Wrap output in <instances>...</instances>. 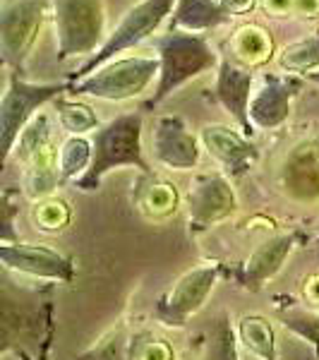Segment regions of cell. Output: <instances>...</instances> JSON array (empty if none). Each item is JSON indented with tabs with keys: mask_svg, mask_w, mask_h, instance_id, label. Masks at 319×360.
<instances>
[{
	"mask_svg": "<svg viewBox=\"0 0 319 360\" xmlns=\"http://www.w3.org/2000/svg\"><path fill=\"white\" fill-rule=\"evenodd\" d=\"M32 219L37 229L44 231V233H60L72 221V212H70L67 202L60 200V197H46V200H39L34 205Z\"/></svg>",
	"mask_w": 319,
	"mask_h": 360,
	"instance_id": "obj_28",
	"label": "cell"
},
{
	"mask_svg": "<svg viewBox=\"0 0 319 360\" xmlns=\"http://www.w3.org/2000/svg\"><path fill=\"white\" fill-rule=\"evenodd\" d=\"M223 5V10L230 17H240V15H250L259 8V0H219Z\"/></svg>",
	"mask_w": 319,
	"mask_h": 360,
	"instance_id": "obj_32",
	"label": "cell"
},
{
	"mask_svg": "<svg viewBox=\"0 0 319 360\" xmlns=\"http://www.w3.org/2000/svg\"><path fill=\"white\" fill-rule=\"evenodd\" d=\"M156 58L161 63L159 82L154 94L144 101V111H154L156 106L166 101L171 94H176L181 86L193 79L202 77L204 72L219 70L221 56L216 53L204 34H190L181 29H168L166 34L154 39Z\"/></svg>",
	"mask_w": 319,
	"mask_h": 360,
	"instance_id": "obj_1",
	"label": "cell"
},
{
	"mask_svg": "<svg viewBox=\"0 0 319 360\" xmlns=\"http://www.w3.org/2000/svg\"><path fill=\"white\" fill-rule=\"evenodd\" d=\"M20 190L3 188V195H0V243H20L15 233V219L20 217Z\"/></svg>",
	"mask_w": 319,
	"mask_h": 360,
	"instance_id": "obj_30",
	"label": "cell"
},
{
	"mask_svg": "<svg viewBox=\"0 0 319 360\" xmlns=\"http://www.w3.org/2000/svg\"><path fill=\"white\" fill-rule=\"evenodd\" d=\"M190 236H200L237 212V195L226 173H200L185 195Z\"/></svg>",
	"mask_w": 319,
	"mask_h": 360,
	"instance_id": "obj_11",
	"label": "cell"
},
{
	"mask_svg": "<svg viewBox=\"0 0 319 360\" xmlns=\"http://www.w3.org/2000/svg\"><path fill=\"white\" fill-rule=\"evenodd\" d=\"M264 13L269 17H288L293 15V0H259Z\"/></svg>",
	"mask_w": 319,
	"mask_h": 360,
	"instance_id": "obj_34",
	"label": "cell"
},
{
	"mask_svg": "<svg viewBox=\"0 0 319 360\" xmlns=\"http://www.w3.org/2000/svg\"><path fill=\"white\" fill-rule=\"evenodd\" d=\"M58 60L94 56L106 44V0H51Z\"/></svg>",
	"mask_w": 319,
	"mask_h": 360,
	"instance_id": "obj_5",
	"label": "cell"
},
{
	"mask_svg": "<svg viewBox=\"0 0 319 360\" xmlns=\"http://www.w3.org/2000/svg\"><path fill=\"white\" fill-rule=\"evenodd\" d=\"M130 360H176V351L166 339L152 334L149 329H139L132 334L130 348H127Z\"/></svg>",
	"mask_w": 319,
	"mask_h": 360,
	"instance_id": "obj_29",
	"label": "cell"
},
{
	"mask_svg": "<svg viewBox=\"0 0 319 360\" xmlns=\"http://www.w3.org/2000/svg\"><path fill=\"white\" fill-rule=\"evenodd\" d=\"M142 130V111L120 113L108 123L98 125V130H94V137H91L94 159H91L89 171L79 180H74V188L79 193H94L101 188V180L115 168H137L139 173H154L149 161L144 159Z\"/></svg>",
	"mask_w": 319,
	"mask_h": 360,
	"instance_id": "obj_2",
	"label": "cell"
},
{
	"mask_svg": "<svg viewBox=\"0 0 319 360\" xmlns=\"http://www.w3.org/2000/svg\"><path fill=\"white\" fill-rule=\"evenodd\" d=\"M91 159H94V144L84 135H70L60 142V152H58V166H60L63 183L70 180H79L89 171Z\"/></svg>",
	"mask_w": 319,
	"mask_h": 360,
	"instance_id": "obj_25",
	"label": "cell"
},
{
	"mask_svg": "<svg viewBox=\"0 0 319 360\" xmlns=\"http://www.w3.org/2000/svg\"><path fill=\"white\" fill-rule=\"evenodd\" d=\"M118 336H120V329H111L106 336L96 341L89 351L79 353L74 360H118Z\"/></svg>",
	"mask_w": 319,
	"mask_h": 360,
	"instance_id": "obj_31",
	"label": "cell"
},
{
	"mask_svg": "<svg viewBox=\"0 0 319 360\" xmlns=\"http://www.w3.org/2000/svg\"><path fill=\"white\" fill-rule=\"evenodd\" d=\"M176 3L178 0H137V3L123 15V20L113 27L106 44H103L91 58H86L74 72H70L67 79L70 82H79V79L89 77L91 72H96L101 65L115 60L118 53H125V51L135 49V46H139L142 41L152 39L161 29V25H164L166 20H171Z\"/></svg>",
	"mask_w": 319,
	"mask_h": 360,
	"instance_id": "obj_4",
	"label": "cell"
},
{
	"mask_svg": "<svg viewBox=\"0 0 319 360\" xmlns=\"http://www.w3.org/2000/svg\"><path fill=\"white\" fill-rule=\"evenodd\" d=\"M53 135V118L41 111L25 127L15 144L13 156H17V161L25 166V193L34 202L53 197L56 188L63 183L60 166H58L60 149L56 147Z\"/></svg>",
	"mask_w": 319,
	"mask_h": 360,
	"instance_id": "obj_6",
	"label": "cell"
},
{
	"mask_svg": "<svg viewBox=\"0 0 319 360\" xmlns=\"http://www.w3.org/2000/svg\"><path fill=\"white\" fill-rule=\"evenodd\" d=\"M51 15V0H3L0 5V53L13 72L25 75L27 60Z\"/></svg>",
	"mask_w": 319,
	"mask_h": 360,
	"instance_id": "obj_9",
	"label": "cell"
},
{
	"mask_svg": "<svg viewBox=\"0 0 319 360\" xmlns=\"http://www.w3.org/2000/svg\"><path fill=\"white\" fill-rule=\"evenodd\" d=\"M53 111L58 118V125L67 132V135H86L91 130H98V115L89 103L79 101V98H67L65 94L58 96L53 101Z\"/></svg>",
	"mask_w": 319,
	"mask_h": 360,
	"instance_id": "obj_26",
	"label": "cell"
},
{
	"mask_svg": "<svg viewBox=\"0 0 319 360\" xmlns=\"http://www.w3.org/2000/svg\"><path fill=\"white\" fill-rule=\"evenodd\" d=\"M237 341L245 348L247 353H252L259 360H281L278 358V348H276V332L274 324L269 322L264 315H242L235 324Z\"/></svg>",
	"mask_w": 319,
	"mask_h": 360,
	"instance_id": "obj_22",
	"label": "cell"
},
{
	"mask_svg": "<svg viewBox=\"0 0 319 360\" xmlns=\"http://www.w3.org/2000/svg\"><path fill=\"white\" fill-rule=\"evenodd\" d=\"M202 147L228 178H242L257 166L259 149L240 127L209 123L200 130Z\"/></svg>",
	"mask_w": 319,
	"mask_h": 360,
	"instance_id": "obj_17",
	"label": "cell"
},
{
	"mask_svg": "<svg viewBox=\"0 0 319 360\" xmlns=\"http://www.w3.org/2000/svg\"><path fill=\"white\" fill-rule=\"evenodd\" d=\"M293 15L300 20H319V0H293Z\"/></svg>",
	"mask_w": 319,
	"mask_h": 360,
	"instance_id": "obj_33",
	"label": "cell"
},
{
	"mask_svg": "<svg viewBox=\"0 0 319 360\" xmlns=\"http://www.w3.org/2000/svg\"><path fill=\"white\" fill-rule=\"evenodd\" d=\"M67 91V84H34L27 82L20 72H8V89L0 101V149L3 164L13 159L15 144L25 127L44 111L46 103H53Z\"/></svg>",
	"mask_w": 319,
	"mask_h": 360,
	"instance_id": "obj_8",
	"label": "cell"
},
{
	"mask_svg": "<svg viewBox=\"0 0 319 360\" xmlns=\"http://www.w3.org/2000/svg\"><path fill=\"white\" fill-rule=\"evenodd\" d=\"M254 70H247L230 60L228 56H221L216 70V82H214V101L223 108L237 127L247 137L254 132L250 123V101H252V84H254Z\"/></svg>",
	"mask_w": 319,
	"mask_h": 360,
	"instance_id": "obj_18",
	"label": "cell"
},
{
	"mask_svg": "<svg viewBox=\"0 0 319 360\" xmlns=\"http://www.w3.org/2000/svg\"><path fill=\"white\" fill-rule=\"evenodd\" d=\"M228 49H230V53H226V56L247 70L262 68L269 60H276L274 39H271V34L259 25L237 27L233 32V37L228 39Z\"/></svg>",
	"mask_w": 319,
	"mask_h": 360,
	"instance_id": "obj_20",
	"label": "cell"
},
{
	"mask_svg": "<svg viewBox=\"0 0 319 360\" xmlns=\"http://www.w3.org/2000/svg\"><path fill=\"white\" fill-rule=\"evenodd\" d=\"M233 20L219 0H178L168 29H181L190 34H204L209 29L223 27Z\"/></svg>",
	"mask_w": 319,
	"mask_h": 360,
	"instance_id": "obj_21",
	"label": "cell"
},
{
	"mask_svg": "<svg viewBox=\"0 0 319 360\" xmlns=\"http://www.w3.org/2000/svg\"><path fill=\"white\" fill-rule=\"evenodd\" d=\"M15 356L20 358V360H37V358L32 356V353H29V351H25V348H20V351H15Z\"/></svg>",
	"mask_w": 319,
	"mask_h": 360,
	"instance_id": "obj_36",
	"label": "cell"
},
{
	"mask_svg": "<svg viewBox=\"0 0 319 360\" xmlns=\"http://www.w3.org/2000/svg\"><path fill=\"white\" fill-rule=\"evenodd\" d=\"M278 319L286 329L305 339L307 344L315 348V356L319 358V315L307 307L300 305H286L278 307Z\"/></svg>",
	"mask_w": 319,
	"mask_h": 360,
	"instance_id": "obj_27",
	"label": "cell"
},
{
	"mask_svg": "<svg viewBox=\"0 0 319 360\" xmlns=\"http://www.w3.org/2000/svg\"><path fill=\"white\" fill-rule=\"evenodd\" d=\"M276 65L281 72L295 75V77H307V75L319 70V29L315 34L298 41L283 46L276 53Z\"/></svg>",
	"mask_w": 319,
	"mask_h": 360,
	"instance_id": "obj_24",
	"label": "cell"
},
{
	"mask_svg": "<svg viewBox=\"0 0 319 360\" xmlns=\"http://www.w3.org/2000/svg\"><path fill=\"white\" fill-rule=\"evenodd\" d=\"M202 139L181 115H159L152 130L154 161L171 171H193L202 159Z\"/></svg>",
	"mask_w": 319,
	"mask_h": 360,
	"instance_id": "obj_16",
	"label": "cell"
},
{
	"mask_svg": "<svg viewBox=\"0 0 319 360\" xmlns=\"http://www.w3.org/2000/svg\"><path fill=\"white\" fill-rule=\"evenodd\" d=\"M307 82H312V84H317L319 86V70H317V72H312V75H307Z\"/></svg>",
	"mask_w": 319,
	"mask_h": 360,
	"instance_id": "obj_37",
	"label": "cell"
},
{
	"mask_svg": "<svg viewBox=\"0 0 319 360\" xmlns=\"http://www.w3.org/2000/svg\"><path fill=\"white\" fill-rule=\"evenodd\" d=\"M305 298L310 300L312 305L319 307V271L312 274L310 278H305Z\"/></svg>",
	"mask_w": 319,
	"mask_h": 360,
	"instance_id": "obj_35",
	"label": "cell"
},
{
	"mask_svg": "<svg viewBox=\"0 0 319 360\" xmlns=\"http://www.w3.org/2000/svg\"><path fill=\"white\" fill-rule=\"evenodd\" d=\"M3 348L0 353L8 356L20 348V341H32L41 346L39 360L48 358L51 344L56 334L53 319V300L51 288H34V291H20V298L13 300V295L3 288Z\"/></svg>",
	"mask_w": 319,
	"mask_h": 360,
	"instance_id": "obj_3",
	"label": "cell"
},
{
	"mask_svg": "<svg viewBox=\"0 0 319 360\" xmlns=\"http://www.w3.org/2000/svg\"><path fill=\"white\" fill-rule=\"evenodd\" d=\"M202 339L204 341H202L200 360H240L237 356L240 341L228 312H219L216 317H211Z\"/></svg>",
	"mask_w": 319,
	"mask_h": 360,
	"instance_id": "obj_23",
	"label": "cell"
},
{
	"mask_svg": "<svg viewBox=\"0 0 319 360\" xmlns=\"http://www.w3.org/2000/svg\"><path fill=\"white\" fill-rule=\"evenodd\" d=\"M221 274V264H200L195 269H188L166 293L159 295L154 305V319L164 327L183 329L190 317H195L204 307Z\"/></svg>",
	"mask_w": 319,
	"mask_h": 360,
	"instance_id": "obj_10",
	"label": "cell"
},
{
	"mask_svg": "<svg viewBox=\"0 0 319 360\" xmlns=\"http://www.w3.org/2000/svg\"><path fill=\"white\" fill-rule=\"evenodd\" d=\"M0 262L17 276L48 283H72L77 264L70 255L37 243H0Z\"/></svg>",
	"mask_w": 319,
	"mask_h": 360,
	"instance_id": "obj_12",
	"label": "cell"
},
{
	"mask_svg": "<svg viewBox=\"0 0 319 360\" xmlns=\"http://www.w3.org/2000/svg\"><path fill=\"white\" fill-rule=\"evenodd\" d=\"M161 63L154 56H127L115 58L91 72L79 82H67V94L72 96H91L101 101H127L135 98L159 77Z\"/></svg>",
	"mask_w": 319,
	"mask_h": 360,
	"instance_id": "obj_7",
	"label": "cell"
},
{
	"mask_svg": "<svg viewBox=\"0 0 319 360\" xmlns=\"http://www.w3.org/2000/svg\"><path fill=\"white\" fill-rule=\"evenodd\" d=\"M278 190L293 202H319V132L300 139L278 166Z\"/></svg>",
	"mask_w": 319,
	"mask_h": 360,
	"instance_id": "obj_15",
	"label": "cell"
},
{
	"mask_svg": "<svg viewBox=\"0 0 319 360\" xmlns=\"http://www.w3.org/2000/svg\"><path fill=\"white\" fill-rule=\"evenodd\" d=\"M183 197L178 188L156 173H139L135 188H132V205L149 221H166L176 217L181 209Z\"/></svg>",
	"mask_w": 319,
	"mask_h": 360,
	"instance_id": "obj_19",
	"label": "cell"
},
{
	"mask_svg": "<svg viewBox=\"0 0 319 360\" xmlns=\"http://www.w3.org/2000/svg\"><path fill=\"white\" fill-rule=\"evenodd\" d=\"M305 89V79L295 75L264 72L250 101V123L254 130L271 132L288 123L295 96Z\"/></svg>",
	"mask_w": 319,
	"mask_h": 360,
	"instance_id": "obj_14",
	"label": "cell"
},
{
	"mask_svg": "<svg viewBox=\"0 0 319 360\" xmlns=\"http://www.w3.org/2000/svg\"><path fill=\"white\" fill-rule=\"evenodd\" d=\"M303 240H305L303 231H286V233H276L266 238L264 243H259L252 250L250 257L242 259L240 264H235L228 271V276H233V281L240 288H245V291L250 293L262 291L266 283L283 269L286 259L291 257L293 250Z\"/></svg>",
	"mask_w": 319,
	"mask_h": 360,
	"instance_id": "obj_13",
	"label": "cell"
}]
</instances>
